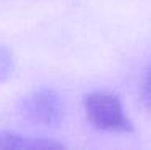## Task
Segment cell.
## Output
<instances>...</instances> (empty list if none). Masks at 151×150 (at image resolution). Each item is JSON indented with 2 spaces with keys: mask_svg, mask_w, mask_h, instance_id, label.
<instances>
[{
  "mask_svg": "<svg viewBox=\"0 0 151 150\" xmlns=\"http://www.w3.org/2000/svg\"><path fill=\"white\" fill-rule=\"evenodd\" d=\"M84 110L87 120L100 131L114 134H129L134 123L127 116L122 100L108 91H93L84 97Z\"/></svg>",
  "mask_w": 151,
  "mask_h": 150,
  "instance_id": "1",
  "label": "cell"
},
{
  "mask_svg": "<svg viewBox=\"0 0 151 150\" xmlns=\"http://www.w3.org/2000/svg\"><path fill=\"white\" fill-rule=\"evenodd\" d=\"M21 113L31 123L55 128L63 120V103L53 89H39L23 100Z\"/></svg>",
  "mask_w": 151,
  "mask_h": 150,
  "instance_id": "2",
  "label": "cell"
},
{
  "mask_svg": "<svg viewBox=\"0 0 151 150\" xmlns=\"http://www.w3.org/2000/svg\"><path fill=\"white\" fill-rule=\"evenodd\" d=\"M61 147L63 144L47 139H35L12 131H0V150H48Z\"/></svg>",
  "mask_w": 151,
  "mask_h": 150,
  "instance_id": "3",
  "label": "cell"
},
{
  "mask_svg": "<svg viewBox=\"0 0 151 150\" xmlns=\"http://www.w3.org/2000/svg\"><path fill=\"white\" fill-rule=\"evenodd\" d=\"M142 95H143V102H145V105L151 110V70L146 73L145 81H143Z\"/></svg>",
  "mask_w": 151,
  "mask_h": 150,
  "instance_id": "4",
  "label": "cell"
}]
</instances>
